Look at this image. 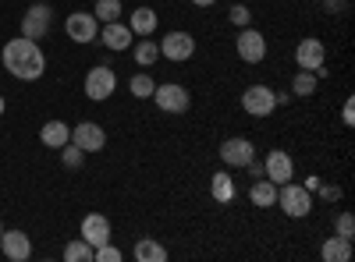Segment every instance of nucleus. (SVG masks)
Returning a JSON list of instances; mask_svg holds the SVG:
<instances>
[{"instance_id": "22", "label": "nucleus", "mask_w": 355, "mask_h": 262, "mask_svg": "<svg viewBox=\"0 0 355 262\" xmlns=\"http://www.w3.org/2000/svg\"><path fill=\"white\" fill-rule=\"evenodd\" d=\"M157 61H160V46H157V39H146V36H142V39L135 43V64H139V68H153Z\"/></svg>"}, {"instance_id": "16", "label": "nucleus", "mask_w": 355, "mask_h": 262, "mask_svg": "<svg viewBox=\"0 0 355 262\" xmlns=\"http://www.w3.org/2000/svg\"><path fill=\"white\" fill-rule=\"evenodd\" d=\"M82 241H89L93 248L103 245V241H110V220L103 213H89L82 220Z\"/></svg>"}, {"instance_id": "36", "label": "nucleus", "mask_w": 355, "mask_h": 262, "mask_svg": "<svg viewBox=\"0 0 355 262\" xmlns=\"http://www.w3.org/2000/svg\"><path fill=\"white\" fill-rule=\"evenodd\" d=\"M4 110H8V103H4V96H0V118H4Z\"/></svg>"}, {"instance_id": "21", "label": "nucleus", "mask_w": 355, "mask_h": 262, "mask_svg": "<svg viewBox=\"0 0 355 262\" xmlns=\"http://www.w3.org/2000/svg\"><path fill=\"white\" fill-rule=\"evenodd\" d=\"M132 255H135V262H164L167 259V248L157 238H139Z\"/></svg>"}, {"instance_id": "33", "label": "nucleus", "mask_w": 355, "mask_h": 262, "mask_svg": "<svg viewBox=\"0 0 355 262\" xmlns=\"http://www.w3.org/2000/svg\"><path fill=\"white\" fill-rule=\"evenodd\" d=\"M341 121H345V124H352V121H355V110H352V100H348V103H345V110H341Z\"/></svg>"}, {"instance_id": "28", "label": "nucleus", "mask_w": 355, "mask_h": 262, "mask_svg": "<svg viewBox=\"0 0 355 262\" xmlns=\"http://www.w3.org/2000/svg\"><path fill=\"white\" fill-rule=\"evenodd\" d=\"M61 160H64V167H71V170H75V167H82V163H85V153L78 149L75 142H64V145H61Z\"/></svg>"}, {"instance_id": "3", "label": "nucleus", "mask_w": 355, "mask_h": 262, "mask_svg": "<svg viewBox=\"0 0 355 262\" xmlns=\"http://www.w3.org/2000/svg\"><path fill=\"white\" fill-rule=\"evenodd\" d=\"M114 89H117V71H114L110 64L89 68V75H85V96H89V100L103 103V100L114 96Z\"/></svg>"}, {"instance_id": "14", "label": "nucleus", "mask_w": 355, "mask_h": 262, "mask_svg": "<svg viewBox=\"0 0 355 262\" xmlns=\"http://www.w3.org/2000/svg\"><path fill=\"white\" fill-rule=\"evenodd\" d=\"M0 252L11 262H25V259H33V241H28L25 230H4L0 234Z\"/></svg>"}, {"instance_id": "6", "label": "nucleus", "mask_w": 355, "mask_h": 262, "mask_svg": "<svg viewBox=\"0 0 355 262\" xmlns=\"http://www.w3.org/2000/svg\"><path fill=\"white\" fill-rule=\"evenodd\" d=\"M242 110L249 118H270L277 110V100H274V89L270 85H249L242 93Z\"/></svg>"}, {"instance_id": "18", "label": "nucleus", "mask_w": 355, "mask_h": 262, "mask_svg": "<svg viewBox=\"0 0 355 262\" xmlns=\"http://www.w3.org/2000/svg\"><path fill=\"white\" fill-rule=\"evenodd\" d=\"M40 142L46 145V149H61L64 142H71V128L64 121H46L40 128Z\"/></svg>"}, {"instance_id": "12", "label": "nucleus", "mask_w": 355, "mask_h": 262, "mask_svg": "<svg viewBox=\"0 0 355 262\" xmlns=\"http://www.w3.org/2000/svg\"><path fill=\"white\" fill-rule=\"evenodd\" d=\"M252 156H256V145H252L245 135H234V138H224V142H220V160H224L227 167H234V170L245 167Z\"/></svg>"}, {"instance_id": "9", "label": "nucleus", "mask_w": 355, "mask_h": 262, "mask_svg": "<svg viewBox=\"0 0 355 262\" xmlns=\"http://www.w3.org/2000/svg\"><path fill=\"white\" fill-rule=\"evenodd\" d=\"M64 32H68V39H75V43H93V39L100 36V21H96L93 11H75V15L64 18Z\"/></svg>"}, {"instance_id": "27", "label": "nucleus", "mask_w": 355, "mask_h": 262, "mask_svg": "<svg viewBox=\"0 0 355 262\" xmlns=\"http://www.w3.org/2000/svg\"><path fill=\"white\" fill-rule=\"evenodd\" d=\"M121 0H96V8H93V15H96V21H117V18H121Z\"/></svg>"}, {"instance_id": "26", "label": "nucleus", "mask_w": 355, "mask_h": 262, "mask_svg": "<svg viewBox=\"0 0 355 262\" xmlns=\"http://www.w3.org/2000/svg\"><path fill=\"white\" fill-rule=\"evenodd\" d=\"M210 191H214L217 202H231V198H234V181H231V174H214Z\"/></svg>"}, {"instance_id": "1", "label": "nucleus", "mask_w": 355, "mask_h": 262, "mask_svg": "<svg viewBox=\"0 0 355 262\" xmlns=\"http://www.w3.org/2000/svg\"><path fill=\"white\" fill-rule=\"evenodd\" d=\"M0 64H4L18 82H36V78L46 71V57H43V50H40L36 39L18 36V39H8V43H4Z\"/></svg>"}, {"instance_id": "37", "label": "nucleus", "mask_w": 355, "mask_h": 262, "mask_svg": "<svg viewBox=\"0 0 355 262\" xmlns=\"http://www.w3.org/2000/svg\"><path fill=\"white\" fill-rule=\"evenodd\" d=\"M4 230H8V227H4V223H0V234H4Z\"/></svg>"}, {"instance_id": "7", "label": "nucleus", "mask_w": 355, "mask_h": 262, "mask_svg": "<svg viewBox=\"0 0 355 262\" xmlns=\"http://www.w3.org/2000/svg\"><path fill=\"white\" fill-rule=\"evenodd\" d=\"M234 53H239L245 64H259L263 57H266V36L259 32V28L245 25L242 32H239V39H234Z\"/></svg>"}, {"instance_id": "15", "label": "nucleus", "mask_w": 355, "mask_h": 262, "mask_svg": "<svg viewBox=\"0 0 355 262\" xmlns=\"http://www.w3.org/2000/svg\"><path fill=\"white\" fill-rule=\"evenodd\" d=\"M323 61H327V46L320 39H302L295 46V64H299V71H316V68H323Z\"/></svg>"}, {"instance_id": "32", "label": "nucleus", "mask_w": 355, "mask_h": 262, "mask_svg": "<svg viewBox=\"0 0 355 262\" xmlns=\"http://www.w3.org/2000/svg\"><path fill=\"white\" fill-rule=\"evenodd\" d=\"M316 191H320V198H327V202H338V198H341V188H338V185H323V181H320Z\"/></svg>"}, {"instance_id": "4", "label": "nucleus", "mask_w": 355, "mask_h": 262, "mask_svg": "<svg viewBox=\"0 0 355 262\" xmlns=\"http://www.w3.org/2000/svg\"><path fill=\"white\" fill-rule=\"evenodd\" d=\"M153 103L164 110V113H185L192 106V96L185 85H178V82H164L153 89Z\"/></svg>"}, {"instance_id": "24", "label": "nucleus", "mask_w": 355, "mask_h": 262, "mask_svg": "<svg viewBox=\"0 0 355 262\" xmlns=\"http://www.w3.org/2000/svg\"><path fill=\"white\" fill-rule=\"evenodd\" d=\"M153 89H157V82L150 78V75H132V82H128V93L135 96V100H153Z\"/></svg>"}, {"instance_id": "10", "label": "nucleus", "mask_w": 355, "mask_h": 262, "mask_svg": "<svg viewBox=\"0 0 355 262\" xmlns=\"http://www.w3.org/2000/svg\"><path fill=\"white\" fill-rule=\"evenodd\" d=\"M263 178L266 181H274V185H284L295 178V160L284 153V149H270L263 160Z\"/></svg>"}, {"instance_id": "31", "label": "nucleus", "mask_w": 355, "mask_h": 262, "mask_svg": "<svg viewBox=\"0 0 355 262\" xmlns=\"http://www.w3.org/2000/svg\"><path fill=\"white\" fill-rule=\"evenodd\" d=\"M227 18H231L234 25H239V28H245V25H252V11H249L245 4H234V8L227 11Z\"/></svg>"}, {"instance_id": "23", "label": "nucleus", "mask_w": 355, "mask_h": 262, "mask_svg": "<svg viewBox=\"0 0 355 262\" xmlns=\"http://www.w3.org/2000/svg\"><path fill=\"white\" fill-rule=\"evenodd\" d=\"M93 245L89 241H82V238H75V241H68L64 245V262H93Z\"/></svg>"}, {"instance_id": "20", "label": "nucleus", "mask_w": 355, "mask_h": 262, "mask_svg": "<svg viewBox=\"0 0 355 262\" xmlns=\"http://www.w3.org/2000/svg\"><path fill=\"white\" fill-rule=\"evenodd\" d=\"M320 259L323 262H348L352 259V241L348 238H327L323 241V248H320Z\"/></svg>"}, {"instance_id": "13", "label": "nucleus", "mask_w": 355, "mask_h": 262, "mask_svg": "<svg viewBox=\"0 0 355 262\" xmlns=\"http://www.w3.org/2000/svg\"><path fill=\"white\" fill-rule=\"evenodd\" d=\"M107 50H114V53H125V50H132V43H135V32L125 25V21H107L103 28H100V36H96Z\"/></svg>"}, {"instance_id": "5", "label": "nucleus", "mask_w": 355, "mask_h": 262, "mask_svg": "<svg viewBox=\"0 0 355 262\" xmlns=\"http://www.w3.org/2000/svg\"><path fill=\"white\" fill-rule=\"evenodd\" d=\"M157 46H160V57H164V61H174V64L192 61V53H196V39H192V32H182V28L167 32L164 43H157Z\"/></svg>"}, {"instance_id": "30", "label": "nucleus", "mask_w": 355, "mask_h": 262, "mask_svg": "<svg viewBox=\"0 0 355 262\" xmlns=\"http://www.w3.org/2000/svg\"><path fill=\"white\" fill-rule=\"evenodd\" d=\"M334 234H338V238H348V241L355 238V216H352V213H341V216H338Z\"/></svg>"}, {"instance_id": "11", "label": "nucleus", "mask_w": 355, "mask_h": 262, "mask_svg": "<svg viewBox=\"0 0 355 262\" xmlns=\"http://www.w3.org/2000/svg\"><path fill=\"white\" fill-rule=\"evenodd\" d=\"M71 142L78 145L82 153H100L103 145H107V131L96 124V121H78L71 128Z\"/></svg>"}, {"instance_id": "19", "label": "nucleus", "mask_w": 355, "mask_h": 262, "mask_svg": "<svg viewBox=\"0 0 355 262\" xmlns=\"http://www.w3.org/2000/svg\"><path fill=\"white\" fill-rule=\"evenodd\" d=\"M128 28L135 36H153L157 32V11L153 8H135L128 15Z\"/></svg>"}, {"instance_id": "2", "label": "nucleus", "mask_w": 355, "mask_h": 262, "mask_svg": "<svg viewBox=\"0 0 355 262\" xmlns=\"http://www.w3.org/2000/svg\"><path fill=\"white\" fill-rule=\"evenodd\" d=\"M274 206H281V213L291 216V220H306L313 213V191L306 185L284 181V185H277V202Z\"/></svg>"}, {"instance_id": "35", "label": "nucleus", "mask_w": 355, "mask_h": 262, "mask_svg": "<svg viewBox=\"0 0 355 262\" xmlns=\"http://www.w3.org/2000/svg\"><path fill=\"white\" fill-rule=\"evenodd\" d=\"M192 4H196V8H214L217 0H192Z\"/></svg>"}, {"instance_id": "25", "label": "nucleus", "mask_w": 355, "mask_h": 262, "mask_svg": "<svg viewBox=\"0 0 355 262\" xmlns=\"http://www.w3.org/2000/svg\"><path fill=\"white\" fill-rule=\"evenodd\" d=\"M316 82H320V78H316L313 71H299V75L291 78V96H302V100L313 96V93H316Z\"/></svg>"}, {"instance_id": "8", "label": "nucleus", "mask_w": 355, "mask_h": 262, "mask_svg": "<svg viewBox=\"0 0 355 262\" xmlns=\"http://www.w3.org/2000/svg\"><path fill=\"white\" fill-rule=\"evenodd\" d=\"M50 25H53V8L50 4H33L25 11V18H21V36L40 43L50 32Z\"/></svg>"}, {"instance_id": "34", "label": "nucleus", "mask_w": 355, "mask_h": 262, "mask_svg": "<svg viewBox=\"0 0 355 262\" xmlns=\"http://www.w3.org/2000/svg\"><path fill=\"white\" fill-rule=\"evenodd\" d=\"M274 100H277V106H288L291 103V93H274Z\"/></svg>"}, {"instance_id": "29", "label": "nucleus", "mask_w": 355, "mask_h": 262, "mask_svg": "<svg viewBox=\"0 0 355 262\" xmlns=\"http://www.w3.org/2000/svg\"><path fill=\"white\" fill-rule=\"evenodd\" d=\"M121 259H125V252H121V248H114L110 241L96 245V252H93V262H121Z\"/></svg>"}, {"instance_id": "17", "label": "nucleus", "mask_w": 355, "mask_h": 262, "mask_svg": "<svg viewBox=\"0 0 355 262\" xmlns=\"http://www.w3.org/2000/svg\"><path fill=\"white\" fill-rule=\"evenodd\" d=\"M249 202H252L256 209H270L274 202H277V185L266 181V178H256L252 188H249Z\"/></svg>"}]
</instances>
